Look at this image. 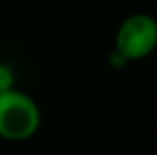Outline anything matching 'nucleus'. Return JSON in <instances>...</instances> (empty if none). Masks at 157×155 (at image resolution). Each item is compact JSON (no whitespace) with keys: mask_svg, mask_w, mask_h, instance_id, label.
Segmentation results:
<instances>
[{"mask_svg":"<svg viewBox=\"0 0 157 155\" xmlns=\"http://www.w3.org/2000/svg\"><path fill=\"white\" fill-rule=\"evenodd\" d=\"M113 50L127 62H141L157 50V18L149 12L125 16L115 30Z\"/></svg>","mask_w":157,"mask_h":155,"instance_id":"nucleus-2","label":"nucleus"},{"mask_svg":"<svg viewBox=\"0 0 157 155\" xmlns=\"http://www.w3.org/2000/svg\"><path fill=\"white\" fill-rule=\"evenodd\" d=\"M107 62H109V66L113 68V70H121V68H125L127 64H129L117 50H111V52H109V56H107Z\"/></svg>","mask_w":157,"mask_h":155,"instance_id":"nucleus-4","label":"nucleus"},{"mask_svg":"<svg viewBox=\"0 0 157 155\" xmlns=\"http://www.w3.org/2000/svg\"><path fill=\"white\" fill-rule=\"evenodd\" d=\"M42 125V112L38 101L26 92L14 88L0 93V139L28 141Z\"/></svg>","mask_w":157,"mask_h":155,"instance_id":"nucleus-1","label":"nucleus"},{"mask_svg":"<svg viewBox=\"0 0 157 155\" xmlns=\"http://www.w3.org/2000/svg\"><path fill=\"white\" fill-rule=\"evenodd\" d=\"M14 88H16V74L12 66H8L6 62H0V93L10 92Z\"/></svg>","mask_w":157,"mask_h":155,"instance_id":"nucleus-3","label":"nucleus"}]
</instances>
